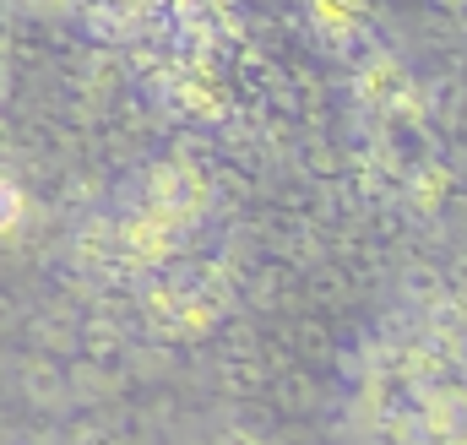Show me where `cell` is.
<instances>
[{
	"label": "cell",
	"mask_w": 467,
	"mask_h": 445,
	"mask_svg": "<svg viewBox=\"0 0 467 445\" xmlns=\"http://www.w3.org/2000/svg\"><path fill=\"white\" fill-rule=\"evenodd\" d=\"M22 207H27V202H22V191L0 174V233H11V228L22 222Z\"/></svg>",
	"instance_id": "2"
},
{
	"label": "cell",
	"mask_w": 467,
	"mask_h": 445,
	"mask_svg": "<svg viewBox=\"0 0 467 445\" xmlns=\"http://www.w3.org/2000/svg\"><path fill=\"white\" fill-rule=\"evenodd\" d=\"M310 22L327 44H348L364 27V11H358V0H310Z\"/></svg>",
	"instance_id": "1"
}]
</instances>
